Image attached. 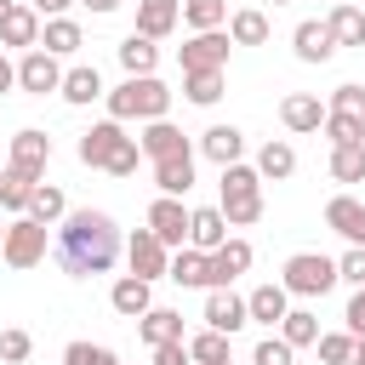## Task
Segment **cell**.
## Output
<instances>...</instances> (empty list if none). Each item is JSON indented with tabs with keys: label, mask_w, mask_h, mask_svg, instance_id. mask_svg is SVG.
<instances>
[{
	"label": "cell",
	"mask_w": 365,
	"mask_h": 365,
	"mask_svg": "<svg viewBox=\"0 0 365 365\" xmlns=\"http://www.w3.org/2000/svg\"><path fill=\"white\" fill-rule=\"evenodd\" d=\"M51 257H57V268L74 274V279L108 274L114 257H120V228H114V217H108V211H91V205H86V211H68V217L57 222Z\"/></svg>",
	"instance_id": "6da1fadb"
},
{
	"label": "cell",
	"mask_w": 365,
	"mask_h": 365,
	"mask_svg": "<svg viewBox=\"0 0 365 365\" xmlns=\"http://www.w3.org/2000/svg\"><path fill=\"white\" fill-rule=\"evenodd\" d=\"M103 103H108V120H165V108H171V91H165V80H154V74H125L114 91H103Z\"/></svg>",
	"instance_id": "7a4b0ae2"
},
{
	"label": "cell",
	"mask_w": 365,
	"mask_h": 365,
	"mask_svg": "<svg viewBox=\"0 0 365 365\" xmlns=\"http://www.w3.org/2000/svg\"><path fill=\"white\" fill-rule=\"evenodd\" d=\"M217 188H222L217 211H222L228 228H251L262 217V177H257V165H222V182Z\"/></svg>",
	"instance_id": "3957f363"
},
{
	"label": "cell",
	"mask_w": 365,
	"mask_h": 365,
	"mask_svg": "<svg viewBox=\"0 0 365 365\" xmlns=\"http://www.w3.org/2000/svg\"><path fill=\"white\" fill-rule=\"evenodd\" d=\"M285 297H325L336 285V257H319V251H297L285 257Z\"/></svg>",
	"instance_id": "277c9868"
},
{
	"label": "cell",
	"mask_w": 365,
	"mask_h": 365,
	"mask_svg": "<svg viewBox=\"0 0 365 365\" xmlns=\"http://www.w3.org/2000/svg\"><path fill=\"white\" fill-rule=\"evenodd\" d=\"M0 257H6L11 268H34V262L46 257V228H40L34 217H11V222H6V240H0Z\"/></svg>",
	"instance_id": "5b68a950"
},
{
	"label": "cell",
	"mask_w": 365,
	"mask_h": 365,
	"mask_svg": "<svg viewBox=\"0 0 365 365\" xmlns=\"http://www.w3.org/2000/svg\"><path fill=\"white\" fill-rule=\"evenodd\" d=\"M228 29H205L182 46V74H222L228 68Z\"/></svg>",
	"instance_id": "8992f818"
},
{
	"label": "cell",
	"mask_w": 365,
	"mask_h": 365,
	"mask_svg": "<svg viewBox=\"0 0 365 365\" xmlns=\"http://www.w3.org/2000/svg\"><path fill=\"white\" fill-rule=\"evenodd\" d=\"M148 234H154L165 251H182V245H188V205L171 200V194H160V200L148 205Z\"/></svg>",
	"instance_id": "52a82bcc"
},
{
	"label": "cell",
	"mask_w": 365,
	"mask_h": 365,
	"mask_svg": "<svg viewBox=\"0 0 365 365\" xmlns=\"http://www.w3.org/2000/svg\"><path fill=\"white\" fill-rule=\"evenodd\" d=\"M125 148V125L120 120H97L91 131H80V165L91 171H108V160Z\"/></svg>",
	"instance_id": "ba28073f"
},
{
	"label": "cell",
	"mask_w": 365,
	"mask_h": 365,
	"mask_svg": "<svg viewBox=\"0 0 365 365\" xmlns=\"http://www.w3.org/2000/svg\"><path fill=\"white\" fill-rule=\"evenodd\" d=\"M17 86H23L29 97H46V91H57V86H63V68H57V57H51V51H40V46H34V51H23V57H17Z\"/></svg>",
	"instance_id": "9c48e42d"
},
{
	"label": "cell",
	"mask_w": 365,
	"mask_h": 365,
	"mask_svg": "<svg viewBox=\"0 0 365 365\" xmlns=\"http://www.w3.org/2000/svg\"><path fill=\"white\" fill-rule=\"evenodd\" d=\"M46 165H51V137L46 131H34V125H23L17 137H11V171H23V177H46Z\"/></svg>",
	"instance_id": "30bf717a"
},
{
	"label": "cell",
	"mask_w": 365,
	"mask_h": 365,
	"mask_svg": "<svg viewBox=\"0 0 365 365\" xmlns=\"http://www.w3.org/2000/svg\"><path fill=\"white\" fill-rule=\"evenodd\" d=\"M125 262H131V274H137V279H148V285H154V279H165L171 251H165V245H160L148 228H137V234L125 240Z\"/></svg>",
	"instance_id": "8fae6325"
},
{
	"label": "cell",
	"mask_w": 365,
	"mask_h": 365,
	"mask_svg": "<svg viewBox=\"0 0 365 365\" xmlns=\"http://www.w3.org/2000/svg\"><path fill=\"white\" fill-rule=\"evenodd\" d=\"M245 268H251V245H245V240H228V245H217V251L205 257V291H217V285H234Z\"/></svg>",
	"instance_id": "7c38bea8"
},
{
	"label": "cell",
	"mask_w": 365,
	"mask_h": 365,
	"mask_svg": "<svg viewBox=\"0 0 365 365\" xmlns=\"http://www.w3.org/2000/svg\"><path fill=\"white\" fill-rule=\"evenodd\" d=\"M245 319H251V314H245V297H234L228 285L205 291V331H222V336H234Z\"/></svg>",
	"instance_id": "4fadbf2b"
},
{
	"label": "cell",
	"mask_w": 365,
	"mask_h": 365,
	"mask_svg": "<svg viewBox=\"0 0 365 365\" xmlns=\"http://www.w3.org/2000/svg\"><path fill=\"white\" fill-rule=\"evenodd\" d=\"M325 228H331V234H342L348 245H365V205H359L354 194L325 200Z\"/></svg>",
	"instance_id": "5bb4252c"
},
{
	"label": "cell",
	"mask_w": 365,
	"mask_h": 365,
	"mask_svg": "<svg viewBox=\"0 0 365 365\" xmlns=\"http://www.w3.org/2000/svg\"><path fill=\"white\" fill-rule=\"evenodd\" d=\"M137 148H143L148 160H177V154H194V148H188V137H182L171 120H148V125H143V137H137Z\"/></svg>",
	"instance_id": "9a60e30c"
},
{
	"label": "cell",
	"mask_w": 365,
	"mask_h": 365,
	"mask_svg": "<svg viewBox=\"0 0 365 365\" xmlns=\"http://www.w3.org/2000/svg\"><path fill=\"white\" fill-rule=\"evenodd\" d=\"M188 245L205 251V257H211L217 245H228V222H222L217 205H194V211H188Z\"/></svg>",
	"instance_id": "2e32d148"
},
{
	"label": "cell",
	"mask_w": 365,
	"mask_h": 365,
	"mask_svg": "<svg viewBox=\"0 0 365 365\" xmlns=\"http://www.w3.org/2000/svg\"><path fill=\"white\" fill-rule=\"evenodd\" d=\"M182 23V0H137V34L143 40H165Z\"/></svg>",
	"instance_id": "e0dca14e"
},
{
	"label": "cell",
	"mask_w": 365,
	"mask_h": 365,
	"mask_svg": "<svg viewBox=\"0 0 365 365\" xmlns=\"http://www.w3.org/2000/svg\"><path fill=\"white\" fill-rule=\"evenodd\" d=\"M279 120H285V131L308 137V131H319V125H325V103H319V97H308V91H291V97L279 103Z\"/></svg>",
	"instance_id": "ac0fdd59"
},
{
	"label": "cell",
	"mask_w": 365,
	"mask_h": 365,
	"mask_svg": "<svg viewBox=\"0 0 365 365\" xmlns=\"http://www.w3.org/2000/svg\"><path fill=\"white\" fill-rule=\"evenodd\" d=\"M108 302H114V314H120V319H143V314L154 308V285H148V279H137V274H125V279H114Z\"/></svg>",
	"instance_id": "d6986e66"
},
{
	"label": "cell",
	"mask_w": 365,
	"mask_h": 365,
	"mask_svg": "<svg viewBox=\"0 0 365 365\" xmlns=\"http://www.w3.org/2000/svg\"><path fill=\"white\" fill-rule=\"evenodd\" d=\"M0 46L34 51V46H40V11H34V6H11V11L0 17Z\"/></svg>",
	"instance_id": "ffe728a7"
},
{
	"label": "cell",
	"mask_w": 365,
	"mask_h": 365,
	"mask_svg": "<svg viewBox=\"0 0 365 365\" xmlns=\"http://www.w3.org/2000/svg\"><path fill=\"white\" fill-rule=\"evenodd\" d=\"M200 154L217 160V165H240V154H245V131H240V125H211V131L200 137Z\"/></svg>",
	"instance_id": "44dd1931"
},
{
	"label": "cell",
	"mask_w": 365,
	"mask_h": 365,
	"mask_svg": "<svg viewBox=\"0 0 365 365\" xmlns=\"http://www.w3.org/2000/svg\"><path fill=\"white\" fill-rule=\"evenodd\" d=\"M291 46H297V57H302V63H331V57H336V40H331V29H325V23H297Z\"/></svg>",
	"instance_id": "7402d4cb"
},
{
	"label": "cell",
	"mask_w": 365,
	"mask_h": 365,
	"mask_svg": "<svg viewBox=\"0 0 365 365\" xmlns=\"http://www.w3.org/2000/svg\"><path fill=\"white\" fill-rule=\"evenodd\" d=\"M57 97H63V103H74V108H86V103H97V97H103V74H97V68H86V63H80V68H63Z\"/></svg>",
	"instance_id": "603a6c76"
},
{
	"label": "cell",
	"mask_w": 365,
	"mask_h": 365,
	"mask_svg": "<svg viewBox=\"0 0 365 365\" xmlns=\"http://www.w3.org/2000/svg\"><path fill=\"white\" fill-rule=\"evenodd\" d=\"M154 188H160V194H171V200H182V194L194 188V154L154 160Z\"/></svg>",
	"instance_id": "cb8c5ba5"
},
{
	"label": "cell",
	"mask_w": 365,
	"mask_h": 365,
	"mask_svg": "<svg viewBox=\"0 0 365 365\" xmlns=\"http://www.w3.org/2000/svg\"><path fill=\"white\" fill-rule=\"evenodd\" d=\"M23 217H34L40 228H57L63 217H68V200H63V188L57 182H34V194H29V211Z\"/></svg>",
	"instance_id": "d4e9b609"
},
{
	"label": "cell",
	"mask_w": 365,
	"mask_h": 365,
	"mask_svg": "<svg viewBox=\"0 0 365 365\" xmlns=\"http://www.w3.org/2000/svg\"><path fill=\"white\" fill-rule=\"evenodd\" d=\"M80 23L74 17H46V29H40V51H51V57H74L80 51Z\"/></svg>",
	"instance_id": "484cf974"
},
{
	"label": "cell",
	"mask_w": 365,
	"mask_h": 365,
	"mask_svg": "<svg viewBox=\"0 0 365 365\" xmlns=\"http://www.w3.org/2000/svg\"><path fill=\"white\" fill-rule=\"evenodd\" d=\"M245 314H251V319H262V325H279V319L291 314V297H285V285H257V291L245 297Z\"/></svg>",
	"instance_id": "4316f807"
},
{
	"label": "cell",
	"mask_w": 365,
	"mask_h": 365,
	"mask_svg": "<svg viewBox=\"0 0 365 365\" xmlns=\"http://www.w3.org/2000/svg\"><path fill=\"white\" fill-rule=\"evenodd\" d=\"M137 331H143L148 348H160V342H182V314H177V308H148V314L137 319Z\"/></svg>",
	"instance_id": "83f0119b"
},
{
	"label": "cell",
	"mask_w": 365,
	"mask_h": 365,
	"mask_svg": "<svg viewBox=\"0 0 365 365\" xmlns=\"http://www.w3.org/2000/svg\"><path fill=\"white\" fill-rule=\"evenodd\" d=\"M291 171H297V148H291V143H279V137H274V143H262V148H257V177L285 182Z\"/></svg>",
	"instance_id": "f1b7e54d"
},
{
	"label": "cell",
	"mask_w": 365,
	"mask_h": 365,
	"mask_svg": "<svg viewBox=\"0 0 365 365\" xmlns=\"http://www.w3.org/2000/svg\"><path fill=\"white\" fill-rule=\"evenodd\" d=\"M154 63H160V46L131 29V34L120 40V68H125V74H154Z\"/></svg>",
	"instance_id": "f546056e"
},
{
	"label": "cell",
	"mask_w": 365,
	"mask_h": 365,
	"mask_svg": "<svg viewBox=\"0 0 365 365\" xmlns=\"http://www.w3.org/2000/svg\"><path fill=\"white\" fill-rule=\"evenodd\" d=\"M165 279L171 285H205V251H194V245H182V251H171V262H165Z\"/></svg>",
	"instance_id": "4dcf8cb0"
},
{
	"label": "cell",
	"mask_w": 365,
	"mask_h": 365,
	"mask_svg": "<svg viewBox=\"0 0 365 365\" xmlns=\"http://www.w3.org/2000/svg\"><path fill=\"white\" fill-rule=\"evenodd\" d=\"M319 359L325 365H365V336L331 331V336H319Z\"/></svg>",
	"instance_id": "1f68e13d"
},
{
	"label": "cell",
	"mask_w": 365,
	"mask_h": 365,
	"mask_svg": "<svg viewBox=\"0 0 365 365\" xmlns=\"http://www.w3.org/2000/svg\"><path fill=\"white\" fill-rule=\"evenodd\" d=\"M279 342H285V348H314V342H319V319H314L308 308H291V314L279 319Z\"/></svg>",
	"instance_id": "d6a6232c"
},
{
	"label": "cell",
	"mask_w": 365,
	"mask_h": 365,
	"mask_svg": "<svg viewBox=\"0 0 365 365\" xmlns=\"http://www.w3.org/2000/svg\"><path fill=\"white\" fill-rule=\"evenodd\" d=\"M325 29H331L336 46H365V11H359V6H336V11L325 17Z\"/></svg>",
	"instance_id": "836d02e7"
},
{
	"label": "cell",
	"mask_w": 365,
	"mask_h": 365,
	"mask_svg": "<svg viewBox=\"0 0 365 365\" xmlns=\"http://www.w3.org/2000/svg\"><path fill=\"white\" fill-rule=\"evenodd\" d=\"M228 40H234V46H262V40H268V17H262L257 6L234 11V17H228Z\"/></svg>",
	"instance_id": "e575fe53"
},
{
	"label": "cell",
	"mask_w": 365,
	"mask_h": 365,
	"mask_svg": "<svg viewBox=\"0 0 365 365\" xmlns=\"http://www.w3.org/2000/svg\"><path fill=\"white\" fill-rule=\"evenodd\" d=\"M182 23H188L194 34L222 29V23H228V0H182Z\"/></svg>",
	"instance_id": "d590c367"
},
{
	"label": "cell",
	"mask_w": 365,
	"mask_h": 365,
	"mask_svg": "<svg viewBox=\"0 0 365 365\" xmlns=\"http://www.w3.org/2000/svg\"><path fill=\"white\" fill-rule=\"evenodd\" d=\"M29 194H34V177H23V171H0V205L11 211V217H23L29 211Z\"/></svg>",
	"instance_id": "8d00e7d4"
},
{
	"label": "cell",
	"mask_w": 365,
	"mask_h": 365,
	"mask_svg": "<svg viewBox=\"0 0 365 365\" xmlns=\"http://www.w3.org/2000/svg\"><path fill=\"white\" fill-rule=\"evenodd\" d=\"M188 359H194V365H228V336H222V331L188 336Z\"/></svg>",
	"instance_id": "74e56055"
},
{
	"label": "cell",
	"mask_w": 365,
	"mask_h": 365,
	"mask_svg": "<svg viewBox=\"0 0 365 365\" xmlns=\"http://www.w3.org/2000/svg\"><path fill=\"white\" fill-rule=\"evenodd\" d=\"M331 177H336V182H365V143L331 148Z\"/></svg>",
	"instance_id": "f35d334b"
},
{
	"label": "cell",
	"mask_w": 365,
	"mask_h": 365,
	"mask_svg": "<svg viewBox=\"0 0 365 365\" xmlns=\"http://www.w3.org/2000/svg\"><path fill=\"white\" fill-rule=\"evenodd\" d=\"M325 137H331V148H348V143H365V120H354V114H331L325 108V125H319Z\"/></svg>",
	"instance_id": "ab89813d"
},
{
	"label": "cell",
	"mask_w": 365,
	"mask_h": 365,
	"mask_svg": "<svg viewBox=\"0 0 365 365\" xmlns=\"http://www.w3.org/2000/svg\"><path fill=\"white\" fill-rule=\"evenodd\" d=\"M63 365H120V354L103 348V342H68L63 348Z\"/></svg>",
	"instance_id": "60d3db41"
},
{
	"label": "cell",
	"mask_w": 365,
	"mask_h": 365,
	"mask_svg": "<svg viewBox=\"0 0 365 365\" xmlns=\"http://www.w3.org/2000/svg\"><path fill=\"white\" fill-rule=\"evenodd\" d=\"M182 91H188V103L211 108V103L222 97V74H182Z\"/></svg>",
	"instance_id": "b9f144b4"
},
{
	"label": "cell",
	"mask_w": 365,
	"mask_h": 365,
	"mask_svg": "<svg viewBox=\"0 0 365 365\" xmlns=\"http://www.w3.org/2000/svg\"><path fill=\"white\" fill-rule=\"evenodd\" d=\"M29 348H34V336H29V331H17V325H11V331H0V365H23V359H29Z\"/></svg>",
	"instance_id": "7bdbcfd3"
},
{
	"label": "cell",
	"mask_w": 365,
	"mask_h": 365,
	"mask_svg": "<svg viewBox=\"0 0 365 365\" xmlns=\"http://www.w3.org/2000/svg\"><path fill=\"white\" fill-rule=\"evenodd\" d=\"M325 108H331V114H354V120H365V86H336Z\"/></svg>",
	"instance_id": "ee69618b"
},
{
	"label": "cell",
	"mask_w": 365,
	"mask_h": 365,
	"mask_svg": "<svg viewBox=\"0 0 365 365\" xmlns=\"http://www.w3.org/2000/svg\"><path fill=\"white\" fill-rule=\"evenodd\" d=\"M336 279H348L354 291L365 285V245H348V251L336 257Z\"/></svg>",
	"instance_id": "f6af8a7d"
},
{
	"label": "cell",
	"mask_w": 365,
	"mask_h": 365,
	"mask_svg": "<svg viewBox=\"0 0 365 365\" xmlns=\"http://www.w3.org/2000/svg\"><path fill=\"white\" fill-rule=\"evenodd\" d=\"M291 354H297V348H285L279 336H262V342L251 348V365H291Z\"/></svg>",
	"instance_id": "bcb514c9"
},
{
	"label": "cell",
	"mask_w": 365,
	"mask_h": 365,
	"mask_svg": "<svg viewBox=\"0 0 365 365\" xmlns=\"http://www.w3.org/2000/svg\"><path fill=\"white\" fill-rule=\"evenodd\" d=\"M137 160H143V148H137V137H125V148L108 160V177H131V171H137Z\"/></svg>",
	"instance_id": "7dc6e473"
},
{
	"label": "cell",
	"mask_w": 365,
	"mask_h": 365,
	"mask_svg": "<svg viewBox=\"0 0 365 365\" xmlns=\"http://www.w3.org/2000/svg\"><path fill=\"white\" fill-rule=\"evenodd\" d=\"M342 319H348V336H365V285L348 297V314Z\"/></svg>",
	"instance_id": "c3c4849f"
},
{
	"label": "cell",
	"mask_w": 365,
	"mask_h": 365,
	"mask_svg": "<svg viewBox=\"0 0 365 365\" xmlns=\"http://www.w3.org/2000/svg\"><path fill=\"white\" fill-rule=\"evenodd\" d=\"M154 365H194L188 359V342H160L154 348Z\"/></svg>",
	"instance_id": "681fc988"
},
{
	"label": "cell",
	"mask_w": 365,
	"mask_h": 365,
	"mask_svg": "<svg viewBox=\"0 0 365 365\" xmlns=\"http://www.w3.org/2000/svg\"><path fill=\"white\" fill-rule=\"evenodd\" d=\"M29 6H34V11H40V17H63V11H68V6H74V0H29Z\"/></svg>",
	"instance_id": "f907efd6"
},
{
	"label": "cell",
	"mask_w": 365,
	"mask_h": 365,
	"mask_svg": "<svg viewBox=\"0 0 365 365\" xmlns=\"http://www.w3.org/2000/svg\"><path fill=\"white\" fill-rule=\"evenodd\" d=\"M11 86H17V63H6V57H0V91H11Z\"/></svg>",
	"instance_id": "816d5d0a"
},
{
	"label": "cell",
	"mask_w": 365,
	"mask_h": 365,
	"mask_svg": "<svg viewBox=\"0 0 365 365\" xmlns=\"http://www.w3.org/2000/svg\"><path fill=\"white\" fill-rule=\"evenodd\" d=\"M80 6H91L97 17H108V11H120V0H80Z\"/></svg>",
	"instance_id": "f5cc1de1"
},
{
	"label": "cell",
	"mask_w": 365,
	"mask_h": 365,
	"mask_svg": "<svg viewBox=\"0 0 365 365\" xmlns=\"http://www.w3.org/2000/svg\"><path fill=\"white\" fill-rule=\"evenodd\" d=\"M11 6H17V0H0V17H6V11H11Z\"/></svg>",
	"instance_id": "db71d44e"
},
{
	"label": "cell",
	"mask_w": 365,
	"mask_h": 365,
	"mask_svg": "<svg viewBox=\"0 0 365 365\" xmlns=\"http://www.w3.org/2000/svg\"><path fill=\"white\" fill-rule=\"evenodd\" d=\"M274 6H291V0H274Z\"/></svg>",
	"instance_id": "11a10c76"
},
{
	"label": "cell",
	"mask_w": 365,
	"mask_h": 365,
	"mask_svg": "<svg viewBox=\"0 0 365 365\" xmlns=\"http://www.w3.org/2000/svg\"><path fill=\"white\" fill-rule=\"evenodd\" d=\"M0 240H6V222H0Z\"/></svg>",
	"instance_id": "9f6ffc18"
}]
</instances>
